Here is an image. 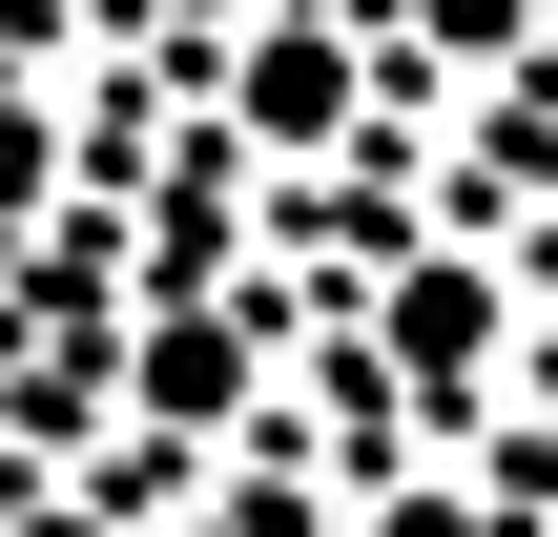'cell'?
<instances>
[{
    "instance_id": "6da1fadb",
    "label": "cell",
    "mask_w": 558,
    "mask_h": 537,
    "mask_svg": "<svg viewBox=\"0 0 558 537\" xmlns=\"http://www.w3.org/2000/svg\"><path fill=\"white\" fill-rule=\"evenodd\" d=\"M21 537H83V517H21Z\"/></svg>"
}]
</instances>
